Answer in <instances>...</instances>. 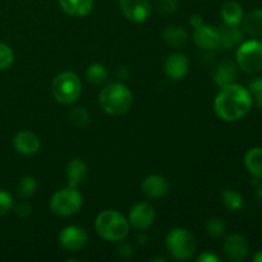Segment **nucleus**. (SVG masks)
<instances>
[{"label": "nucleus", "instance_id": "obj_22", "mask_svg": "<svg viewBox=\"0 0 262 262\" xmlns=\"http://www.w3.org/2000/svg\"><path fill=\"white\" fill-rule=\"evenodd\" d=\"M245 165L255 178H262V147H252L246 152Z\"/></svg>", "mask_w": 262, "mask_h": 262}, {"label": "nucleus", "instance_id": "obj_11", "mask_svg": "<svg viewBox=\"0 0 262 262\" xmlns=\"http://www.w3.org/2000/svg\"><path fill=\"white\" fill-rule=\"evenodd\" d=\"M193 41L197 45V48H200L201 50H215V49L219 48L220 45L219 30L202 23V25L194 27Z\"/></svg>", "mask_w": 262, "mask_h": 262}, {"label": "nucleus", "instance_id": "obj_4", "mask_svg": "<svg viewBox=\"0 0 262 262\" xmlns=\"http://www.w3.org/2000/svg\"><path fill=\"white\" fill-rule=\"evenodd\" d=\"M51 91L60 104H73L82 94V82L74 72H61L54 78Z\"/></svg>", "mask_w": 262, "mask_h": 262}, {"label": "nucleus", "instance_id": "obj_5", "mask_svg": "<svg viewBox=\"0 0 262 262\" xmlns=\"http://www.w3.org/2000/svg\"><path fill=\"white\" fill-rule=\"evenodd\" d=\"M169 255L179 261H186L196 252V239L189 230L184 228H176L170 230L165 239Z\"/></svg>", "mask_w": 262, "mask_h": 262}, {"label": "nucleus", "instance_id": "obj_26", "mask_svg": "<svg viewBox=\"0 0 262 262\" xmlns=\"http://www.w3.org/2000/svg\"><path fill=\"white\" fill-rule=\"evenodd\" d=\"M37 189V182L33 177L31 176H26L18 182L17 184V194L20 197V199H28V197L33 196Z\"/></svg>", "mask_w": 262, "mask_h": 262}, {"label": "nucleus", "instance_id": "obj_6", "mask_svg": "<svg viewBox=\"0 0 262 262\" xmlns=\"http://www.w3.org/2000/svg\"><path fill=\"white\" fill-rule=\"evenodd\" d=\"M82 205L83 197L81 192L69 186L56 191L50 200V210L60 217L73 216L82 209Z\"/></svg>", "mask_w": 262, "mask_h": 262}, {"label": "nucleus", "instance_id": "obj_12", "mask_svg": "<svg viewBox=\"0 0 262 262\" xmlns=\"http://www.w3.org/2000/svg\"><path fill=\"white\" fill-rule=\"evenodd\" d=\"M248 246L247 239L241 234H232L225 238L224 245H223V251L224 255L229 261L241 262L245 260L248 255Z\"/></svg>", "mask_w": 262, "mask_h": 262}, {"label": "nucleus", "instance_id": "obj_2", "mask_svg": "<svg viewBox=\"0 0 262 262\" xmlns=\"http://www.w3.org/2000/svg\"><path fill=\"white\" fill-rule=\"evenodd\" d=\"M99 102L107 115H123L132 107L133 94L122 82L106 84L99 95Z\"/></svg>", "mask_w": 262, "mask_h": 262}, {"label": "nucleus", "instance_id": "obj_32", "mask_svg": "<svg viewBox=\"0 0 262 262\" xmlns=\"http://www.w3.org/2000/svg\"><path fill=\"white\" fill-rule=\"evenodd\" d=\"M178 9V0H159L158 10L163 15H170Z\"/></svg>", "mask_w": 262, "mask_h": 262}, {"label": "nucleus", "instance_id": "obj_21", "mask_svg": "<svg viewBox=\"0 0 262 262\" xmlns=\"http://www.w3.org/2000/svg\"><path fill=\"white\" fill-rule=\"evenodd\" d=\"M243 31L253 38L262 37V9L252 10L243 17Z\"/></svg>", "mask_w": 262, "mask_h": 262}, {"label": "nucleus", "instance_id": "obj_13", "mask_svg": "<svg viewBox=\"0 0 262 262\" xmlns=\"http://www.w3.org/2000/svg\"><path fill=\"white\" fill-rule=\"evenodd\" d=\"M164 71L168 78L173 81H181L187 76L189 71V59L186 54L173 53L166 58Z\"/></svg>", "mask_w": 262, "mask_h": 262}, {"label": "nucleus", "instance_id": "obj_16", "mask_svg": "<svg viewBox=\"0 0 262 262\" xmlns=\"http://www.w3.org/2000/svg\"><path fill=\"white\" fill-rule=\"evenodd\" d=\"M89 174V166L82 159L74 158L68 163L66 169L67 186L78 188L79 184L86 179Z\"/></svg>", "mask_w": 262, "mask_h": 262}, {"label": "nucleus", "instance_id": "obj_36", "mask_svg": "<svg viewBox=\"0 0 262 262\" xmlns=\"http://www.w3.org/2000/svg\"><path fill=\"white\" fill-rule=\"evenodd\" d=\"M189 22H191V25L193 26V28H194V27H197V26L202 25V23H204V20H202V18L200 17L199 14H194V15H192L191 19H189Z\"/></svg>", "mask_w": 262, "mask_h": 262}, {"label": "nucleus", "instance_id": "obj_3", "mask_svg": "<svg viewBox=\"0 0 262 262\" xmlns=\"http://www.w3.org/2000/svg\"><path fill=\"white\" fill-rule=\"evenodd\" d=\"M129 223L117 210H105L95 219V230L97 234L109 242H120L129 233Z\"/></svg>", "mask_w": 262, "mask_h": 262}, {"label": "nucleus", "instance_id": "obj_37", "mask_svg": "<svg viewBox=\"0 0 262 262\" xmlns=\"http://www.w3.org/2000/svg\"><path fill=\"white\" fill-rule=\"evenodd\" d=\"M252 261L253 262H262V251H260V252H257L255 256H253Z\"/></svg>", "mask_w": 262, "mask_h": 262}, {"label": "nucleus", "instance_id": "obj_23", "mask_svg": "<svg viewBox=\"0 0 262 262\" xmlns=\"http://www.w3.org/2000/svg\"><path fill=\"white\" fill-rule=\"evenodd\" d=\"M163 40L173 48H181L188 41V33L181 26H169L164 30Z\"/></svg>", "mask_w": 262, "mask_h": 262}, {"label": "nucleus", "instance_id": "obj_20", "mask_svg": "<svg viewBox=\"0 0 262 262\" xmlns=\"http://www.w3.org/2000/svg\"><path fill=\"white\" fill-rule=\"evenodd\" d=\"M61 9L73 17H84L94 8V0H59Z\"/></svg>", "mask_w": 262, "mask_h": 262}, {"label": "nucleus", "instance_id": "obj_10", "mask_svg": "<svg viewBox=\"0 0 262 262\" xmlns=\"http://www.w3.org/2000/svg\"><path fill=\"white\" fill-rule=\"evenodd\" d=\"M119 7L124 17L135 23H143L151 14V0H119Z\"/></svg>", "mask_w": 262, "mask_h": 262}, {"label": "nucleus", "instance_id": "obj_28", "mask_svg": "<svg viewBox=\"0 0 262 262\" xmlns=\"http://www.w3.org/2000/svg\"><path fill=\"white\" fill-rule=\"evenodd\" d=\"M205 229H206V233L211 238H222L223 235L225 234L227 227H225L224 222H223L222 219H217V217H212V219L207 220V222H206Z\"/></svg>", "mask_w": 262, "mask_h": 262}, {"label": "nucleus", "instance_id": "obj_17", "mask_svg": "<svg viewBox=\"0 0 262 262\" xmlns=\"http://www.w3.org/2000/svg\"><path fill=\"white\" fill-rule=\"evenodd\" d=\"M237 77V66L232 60H227V59L217 64L214 71V74H212V79H214L215 84L219 87L234 83Z\"/></svg>", "mask_w": 262, "mask_h": 262}, {"label": "nucleus", "instance_id": "obj_24", "mask_svg": "<svg viewBox=\"0 0 262 262\" xmlns=\"http://www.w3.org/2000/svg\"><path fill=\"white\" fill-rule=\"evenodd\" d=\"M222 202L229 211H239L245 205L242 194L233 189H224L222 192Z\"/></svg>", "mask_w": 262, "mask_h": 262}, {"label": "nucleus", "instance_id": "obj_15", "mask_svg": "<svg viewBox=\"0 0 262 262\" xmlns=\"http://www.w3.org/2000/svg\"><path fill=\"white\" fill-rule=\"evenodd\" d=\"M13 145H14V148L18 152L26 156L35 155L36 152H38L41 147L40 138L35 133L30 132V130H20V132H18L14 136Z\"/></svg>", "mask_w": 262, "mask_h": 262}, {"label": "nucleus", "instance_id": "obj_29", "mask_svg": "<svg viewBox=\"0 0 262 262\" xmlns=\"http://www.w3.org/2000/svg\"><path fill=\"white\" fill-rule=\"evenodd\" d=\"M69 120L77 127H84L90 122V114L86 107L76 106L69 112Z\"/></svg>", "mask_w": 262, "mask_h": 262}, {"label": "nucleus", "instance_id": "obj_31", "mask_svg": "<svg viewBox=\"0 0 262 262\" xmlns=\"http://www.w3.org/2000/svg\"><path fill=\"white\" fill-rule=\"evenodd\" d=\"M14 201L9 192L0 189V216H4L12 210Z\"/></svg>", "mask_w": 262, "mask_h": 262}, {"label": "nucleus", "instance_id": "obj_14", "mask_svg": "<svg viewBox=\"0 0 262 262\" xmlns=\"http://www.w3.org/2000/svg\"><path fill=\"white\" fill-rule=\"evenodd\" d=\"M141 189L148 199H161L168 194L170 184L165 177L159 176V174H151L143 179Z\"/></svg>", "mask_w": 262, "mask_h": 262}, {"label": "nucleus", "instance_id": "obj_7", "mask_svg": "<svg viewBox=\"0 0 262 262\" xmlns=\"http://www.w3.org/2000/svg\"><path fill=\"white\" fill-rule=\"evenodd\" d=\"M235 56L238 67L243 72L250 74L260 73L262 71V41L252 38L241 42Z\"/></svg>", "mask_w": 262, "mask_h": 262}, {"label": "nucleus", "instance_id": "obj_9", "mask_svg": "<svg viewBox=\"0 0 262 262\" xmlns=\"http://www.w3.org/2000/svg\"><path fill=\"white\" fill-rule=\"evenodd\" d=\"M155 209L148 202H138L130 209L128 214V223L132 228L143 232L148 229L155 222Z\"/></svg>", "mask_w": 262, "mask_h": 262}, {"label": "nucleus", "instance_id": "obj_34", "mask_svg": "<svg viewBox=\"0 0 262 262\" xmlns=\"http://www.w3.org/2000/svg\"><path fill=\"white\" fill-rule=\"evenodd\" d=\"M118 243H119V246H118V252H119V255L124 258L129 257V256L132 255V251H133L132 246L128 245V243H125L124 239L120 241V242H118Z\"/></svg>", "mask_w": 262, "mask_h": 262}, {"label": "nucleus", "instance_id": "obj_33", "mask_svg": "<svg viewBox=\"0 0 262 262\" xmlns=\"http://www.w3.org/2000/svg\"><path fill=\"white\" fill-rule=\"evenodd\" d=\"M14 211L18 216L27 217L32 214V207H31V205L27 204V202H19L18 205H15Z\"/></svg>", "mask_w": 262, "mask_h": 262}, {"label": "nucleus", "instance_id": "obj_19", "mask_svg": "<svg viewBox=\"0 0 262 262\" xmlns=\"http://www.w3.org/2000/svg\"><path fill=\"white\" fill-rule=\"evenodd\" d=\"M220 15H222V19L224 20L225 25L238 26L243 20L245 12H243V8L239 3L229 0V2L223 4L222 9H220Z\"/></svg>", "mask_w": 262, "mask_h": 262}, {"label": "nucleus", "instance_id": "obj_8", "mask_svg": "<svg viewBox=\"0 0 262 262\" xmlns=\"http://www.w3.org/2000/svg\"><path fill=\"white\" fill-rule=\"evenodd\" d=\"M59 245L68 252L81 251L89 242V234L86 230L77 225H69L59 233Z\"/></svg>", "mask_w": 262, "mask_h": 262}, {"label": "nucleus", "instance_id": "obj_35", "mask_svg": "<svg viewBox=\"0 0 262 262\" xmlns=\"http://www.w3.org/2000/svg\"><path fill=\"white\" fill-rule=\"evenodd\" d=\"M197 261L199 262H219L220 258L217 257L215 253L210 252V251H205V252H202L201 255L197 257Z\"/></svg>", "mask_w": 262, "mask_h": 262}, {"label": "nucleus", "instance_id": "obj_25", "mask_svg": "<svg viewBox=\"0 0 262 262\" xmlns=\"http://www.w3.org/2000/svg\"><path fill=\"white\" fill-rule=\"evenodd\" d=\"M84 76H86V79L90 83L101 84L106 81L109 73H107V69L105 68V66L100 63H94L87 67Z\"/></svg>", "mask_w": 262, "mask_h": 262}, {"label": "nucleus", "instance_id": "obj_38", "mask_svg": "<svg viewBox=\"0 0 262 262\" xmlns=\"http://www.w3.org/2000/svg\"><path fill=\"white\" fill-rule=\"evenodd\" d=\"M256 196H257V200L262 202V184L257 187V192H256Z\"/></svg>", "mask_w": 262, "mask_h": 262}, {"label": "nucleus", "instance_id": "obj_18", "mask_svg": "<svg viewBox=\"0 0 262 262\" xmlns=\"http://www.w3.org/2000/svg\"><path fill=\"white\" fill-rule=\"evenodd\" d=\"M217 30H219V36H220L219 48L233 49L242 42L243 30H241L239 25L232 26V25H225L224 23V26H222V28H217Z\"/></svg>", "mask_w": 262, "mask_h": 262}, {"label": "nucleus", "instance_id": "obj_30", "mask_svg": "<svg viewBox=\"0 0 262 262\" xmlns=\"http://www.w3.org/2000/svg\"><path fill=\"white\" fill-rule=\"evenodd\" d=\"M14 60V54L12 49L4 42H0V71H5L9 68Z\"/></svg>", "mask_w": 262, "mask_h": 262}, {"label": "nucleus", "instance_id": "obj_1", "mask_svg": "<svg viewBox=\"0 0 262 262\" xmlns=\"http://www.w3.org/2000/svg\"><path fill=\"white\" fill-rule=\"evenodd\" d=\"M252 97L245 86L230 83L220 87L214 100L215 114L224 122H237L248 114L252 107Z\"/></svg>", "mask_w": 262, "mask_h": 262}, {"label": "nucleus", "instance_id": "obj_27", "mask_svg": "<svg viewBox=\"0 0 262 262\" xmlns=\"http://www.w3.org/2000/svg\"><path fill=\"white\" fill-rule=\"evenodd\" d=\"M248 91L252 97V104L258 109H262V77L251 79L248 84Z\"/></svg>", "mask_w": 262, "mask_h": 262}]
</instances>
